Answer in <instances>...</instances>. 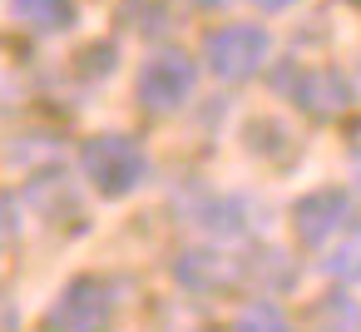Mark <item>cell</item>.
<instances>
[{
    "label": "cell",
    "instance_id": "9",
    "mask_svg": "<svg viewBox=\"0 0 361 332\" xmlns=\"http://www.w3.org/2000/svg\"><path fill=\"white\" fill-rule=\"evenodd\" d=\"M322 268H326V278H336V283H361V223H346V228L326 243Z\"/></svg>",
    "mask_w": 361,
    "mask_h": 332
},
{
    "label": "cell",
    "instance_id": "4",
    "mask_svg": "<svg viewBox=\"0 0 361 332\" xmlns=\"http://www.w3.org/2000/svg\"><path fill=\"white\" fill-rule=\"evenodd\" d=\"M272 85L312 119H341L356 105V90L336 65H287Z\"/></svg>",
    "mask_w": 361,
    "mask_h": 332
},
{
    "label": "cell",
    "instance_id": "15",
    "mask_svg": "<svg viewBox=\"0 0 361 332\" xmlns=\"http://www.w3.org/2000/svg\"><path fill=\"white\" fill-rule=\"evenodd\" d=\"M247 6H257V11H267V16H277V11H292L297 0H247Z\"/></svg>",
    "mask_w": 361,
    "mask_h": 332
},
{
    "label": "cell",
    "instance_id": "5",
    "mask_svg": "<svg viewBox=\"0 0 361 332\" xmlns=\"http://www.w3.org/2000/svg\"><path fill=\"white\" fill-rule=\"evenodd\" d=\"M114 322V287L104 278H70L45 312V332H109Z\"/></svg>",
    "mask_w": 361,
    "mask_h": 332
},
{
    "label": "cell",
    "instance_id": "16",
    "mask_svg": "<svg viewBox=\"0 0 361 332\" xmlns=\"http://www.w3.org/2000/svg\"><path fill=\"white\" fill-rule=\"evenodd\" d=\"M351 174H356V184H361V149L351 154Z\"/></svg>",
    "mask_w": 361,
    "mask_h": 332
},
{
    "label": "cell",
    "instance_id": "12",
    "mask_svg": "<svg viewBox=\"0 0 361 332\" xmlns=\"http://www.w3.org/2000/svg\"><path fill=\"white\" fill-rule=\"evenodd\" d=\"M317 327L322 332H356V307H351V297H326L322 302V312H317Z\"/></svg>",
    "mask_w": 361,
    "mask_h": 332
},
{
    "label": "cell",
    "instance_id": "8",
    "mask_svg": "<svg viewBox=\"0 0 361 332\" xmlns=\"http://www.w3.org/2000/svg\"><path fill=\"white\" fill-rule=\"evenodd\" d=\"M11 16L25 30H40V35H60V30L75 25V6H70V0H11Z\"/></svg>",
    "mask_w": 361,
    "mask_h": 332
},
{
    "label": "cell",
    "instance_id": "1",
    "mask_svg": "<svg viewBox=\"0 0 361 332\" xmlns=\"http://www.w3.org/2000/svg\"><path fill=\"white\" fill-rule=\"evenodd\" d=\"M80 174L99 198H129L149 179V154L129 134H94L80 149Z\"/></svg>",
    "mask_w": 361,
    "mask_h": 332
},
{
    "label": "cell",
    "instance_id": "7",
    "mask_svg": "<svg viewBox=\"0 0 361 332\" xmlns=\"http://www.w3.org/2000/svg\"><path fill=\"white\" fill-rule=\"evenodd\" d=\"M173 278L188 287V292H233L238 283H243V263H233V258H223V253H213V248H188V253H178V263H173Z\"/></svg>",
    "mask_w": 361,
    "mask_h": 332
},
{
    "label": "cell",
    "instance_id": "14",
    "mask_svg": "<svg viewBox=\"0 0 361 332\" xmlns=\"http://www.w3.org/2000/svg\"><path fill=\"white\" fill-rule=\"evenodd\" d=\"M20 327V312H16V302H11V292L0 287V332H16Z\"/></svg>",
    "mask_w": 361,
    "mask_h": 332
},
{
    "label": "cell",
    "instance_id": "10",
    "mask_svg": "<svg viewBox=\"0 0 361 332\" xmlns=\"http://www.w3.org/2000/svg\"><path fill=\"white\" fill-rule=\"evenodd\" d=\"M243 283H262L267 292H277V287H292L297 283V268H292L287 253L262 248L257 258H243Z\"/></svg>",
    "mask_w": 361,
    "mask_h": 332
},
{
    "label": "cell",
    "instance_id": "6",
    "mask_svg": "<svg viewBox=\"0 0 361 332\" xmlns=\"http://www.w3.org/2000/svg\"><path fill=\"white\" fill-rule=\"evenodd\" d=\"M351 223V194L346 189H312L292 203V233L302 248H326Z\"/></svg>",
    "mask_w": 361,
    "mask_h": 332
},
{
    "label": "cell",
    "instance_id": "3",
    "mask_svg": "<svg viewBox=\"0 0 361 332\" xmlns=\"http://www.w3.org/2000/svg\"><path fill=\"white\" fill-rule=\"evenodd\" d=\"M193 85H198V65H193V55L178 50V45H164V50H154V55L139 65L134 100H139L149 114H173V109L188 105Z\"/></svg>",
    "mask_w": 361,
    "mask_h": 332
},
{
    "label": "cell",
    "instance_id": "17",
    "mask_svg": "<svg viewBox=\"0 0 361 332\" xmlns=\"http://www.w3.org/2000/svg\"><path fill=\"white\" fill-rule=\"evenodd\" d=\"M193 6H223V0H193Z\"/></svg>",
    "mask_w": 361,
    "mask_h": 332
},
{
    "label": "cell",
    "instance_id": "13",
    "mask_svg": "<svg viewBox=\"0 0 361 332\" xmlns=\"http://www.w3.org/2000/svg\"><path fill=\"white\" fill-rule=\"evenodd\" d=\"M16 238H20V213H16V203L6 194H0V248L16 243Z\"/></svg>",
    "mask_w": 361,
    "mask_h": 332
},
{
    "label": "cell",
    "instance_id": "11",
    "mask_svg": "<svg viewBox=\"0 0 361 332\" xmlns=\"http://www.w3.org/2000/svg\"><path fill=\"white\" fill-rule=\"evenodd\" d=\"M233 332H292V322H287V312H282L272 297H257V302H247V307L238 312Z\"/></svg>",
    "mask_w": 361,
    "mask_h": 332
},
{
    "label": "cell",
    "instance_id": "2",
    "mask_svg": "<svg viewBox=\"0 0 361 332\" xmlns=\"http://www.w3.org/2000/svg\"><path fill=\"white\" fill-rule=\"evenodd\" d=\"M267 50H272V40H267L262 25H243V20L218 25V30L203 35V70L223 85H243L267 65Z\"/></svg>",
    "mask_w": 361,
    "mask_h": 332
}]
</instances>
